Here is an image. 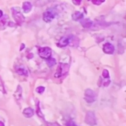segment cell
Wrapping results in <instances>:
<instances>
[{"instance_id":"17","label":"cell","mask_w":126,"mask_h":126,"mask_svg":"<svg viewBox=\"0 0 126 126\" xmlns=\"http://www.w3.org/2000/svg\"><path fill=\"white\" fill-rule=\"evenodd\" d=\"M72 2L75 5H80L81 3V0H72Z\"/></svg>"},{"instance_id":"3","label":"cell","mask_w":126,"mask_h":126,"mask_svg":"<svg viewBox=\"0 0 126 126\" xmlns=\"http://www.w3.org/2000/svg\"><path fill=\"white\" fill-rule=\"evenodd\" d=\"M69 70V66L66 64H60L58 68L57 69V72L55 74V77H60L63 75H64L65 74L68 72Z\"/></svg>"},{"instance_id":"5","label":"cell","mask_w":126,"mask_h":126,"mask_svg":"<svg viewBox=\"0 0 126 126\" xmlns=\"http://www.w3.org/2000/svg\"><path fill=\"white\" fill-rule=\"evenodd\" d=\"M13 16L15 21L18 24H21L24 21V16L22 14V13L19 10H16V9H13Z\"/></svg>"},{"instance_id":"16","label":"cell","mask_w":126,"mask_h":126,"mask_svg":"<svg viewBox=\"0 0 126 126\" xmlns=\"http://www.w3.org/2000/svg\"><path fill=\"white\" fill-rule=\"evenodd\" d=\"M45 90V88L44 87V86H38V87L36 89V91L38 93H39V94H42V93Z\"/></svg>"},{"instance_id":"2","label":"cell","mask_w":126,"mask_h":126,"mask_svg":"<svg viewBox=\"0 0 126 126\" xmlns=\"http://www.w3.org/2000/svg\"><path fill=\"white\" fill-rule=\"evenodd\" d=\"M85 122L91 126H94L97 124V119H96L94 112L88 111L86 113V118H85Z\"/></svg>"},{"instance_id":"19","label":"cell","mask_w":126,"mask_h":126,"mask_svg":"<svg viewBox=\"0 0 126 126\" xmlns=\"http://www.w3.org/2000/svg\"><path fill=\"white\" fill-rule=\"evenodd\" d=\"M66 126H77L75 122H73L72 121H69L66 123Z\"/></svg>"},{"instance_id":"20","label":"cell","mask_w":126,"mask_h":126,"mask_svg":"<svg viewBox=\"0 0 126 126\" xmlns=\"http://www.w3.org/2000/svg\"><path fill=\"white\" fill-rule=\"evenodd\" d=\"M2 16H3V13H2V11L1 10H0V18H1Z\"/></svg>"},{"instance_id":"21","label":"cell","mask_w":126,"mask_h":126,"mask_svg":"<svg viewBox=\"0 0 126 126\" xmlns=\"http://www.w3.org/2000/svg\"><path fill=\"white\" fill-rule=\"evenodd\" d=\"M0 126H4V125L2 122H0Z\"/></svg>"},{"instance_id":"11","label":"cell","mask_w":126,"mask_h":126,"mask_svg":"<svg viewBox=\"0 0 126 126\" xmlns=\"http://www.w3.org/2000/svg\"><path fill=\"white\" fill-rule=\"evenodd\" d=\"M83 18V14L79 11H77L72 14V19L74 21H79V20L82 19Z\"/></svg>"},{"instance_id":"4","label":"cell","mask_w":126,"mask_h":126,"mask_svg":"<svg viewBox=\"0 0 126 126\" xmlns=\"http://www.w3.org/2000/svg\"><path fill=\"white\" fill-rule=\"evenodd\" d=\"M38 54L40 57L44 58V59H49L51 58L52 55V50L49 47H42L40 48L38 50Z\"/></svg>"},{"instance_id":"14","label":"cell","mask_w":126,"mask_h":126,"mask_svg":"<svg viewBox=\"0 0 126 126\" xmlns=\"http://www.w3.org/2000/svg\"><path fill=\"white\" fill-rule=\"evenodd\" d=\"M46 63H47V65L50 66V67H52V66L56 64V60L53 58H50L49 59H47Z\"/></svg>"},{"instance_id":"23","label":"cell","mask_w":126,"mask_h":126,"mask_svg":"<svg viewBox=\"0 0 126 126\" xmlns=\"http://www.w3.org/2000/svg\"><path fill=\"white\" fill-rule=\"evenodd\" d=\"M88 1H89V0H88Z\"/></svg>"},{"instance_id":"6","label":"cell","mask_w":126,"mask_h":126,"mask_svg":"<svg viewBox=\"0 0 126 126\" xmlns=\"http://www.w3.org/2000/svg\"><path fill=\"white\" fill-rule=\"evenodd\" d=\"M55 16V14L54 12H52L51 10H47V11L44 13L43 19L45 22L49 23V22H51L52 20L54 19Z\"/></svg>"},{"instance_id":"8","label":"cell","mask_w":126,"mask_h":126,"mask_svg":"<svg viewBox=\"0 0 126 126\" xmlns=\"http://www.w3.org/2000/svg\"><path fill=\"white\" fill-rule=\"evenodd\" d=\"M16 72L18 75H24V76H27L28 75V72L26 69V68L23 66H20L16 68Z\"/></svg>"},{"instance_id":"13","label":"cell","mask_w":126,"mask_h":126,"mask_svg":"<svg viewBox=\"0 0 126 126\" xmlns=\"http://www.w3.org/2000/svg\"><path fill=\"white\" fill-rule=\"evenodd\" d=\"M92 24H93V22L91 21L90 19H89V18L84 19V20H83V21L81 22V24L83 25V27H85V28H89V27H91Z\"/></svg>"},{"instance_id":"12","label":"cell","mask_w":126,"mask_h":126,"mask_svg":"<svg viewBox=\"0 0 126 126\" xmlns=\"http://www.w3.org/2000/svg\"><path fill=\"white\" fill-rule=\"evenodd\" d=\"M22 8L24 11V13H29L31 9H32V4L29 2H25L23 3V6H22Z\"/></svg>"},{"instance_id":"22","label":"cell","mask_w":126,"mask_h":126,"mask_svg":"<svg viewBox=\"0 0 126 126\" xmlns=\"http://www.w3.org/2000/svg\"><path fill=\"white\" fill-rule=\"evenodd\" d=\"M100 2H104L105 0H100Z\"/></svg>"},{"instance_id":"10","label":"cell","mask_w":126,"mask_h":126,"mask_svg":"<svg viewBox=\"0 0 126 126\" xmlns=\"http://www.w3.org/2000/svg\"><path fill=\"white\" fill-rule=\"evenodd\" d=\"M23 114L27 118H30L34 114V111L31 108H27L23 111Z\"/></svg>"},{"instance_id":"18","label":"cell","mask_w":126,"mask_h":126,"mask_svg":"<svg viewBox=\"0 0 126 126\" xmlns=\"http://www.w3.org/2000/svg\"><path fill=\"white\" fill-rule=\"evenodd\" d=\"M92 3L96 5H99L102 2H100V0H92Z\"/></svg>"},{"instance_id":"15","label":"cell","mask_w":126,"mask_h":126,"mask_svg":"<svg viewBox=\"0 0 126 126\" xmlns=\"http://www.w3.org/2000/svg\"><path fill=\"white\" fill-rule=\"evenodd\" d=\"M103 77L104 78H108L109 77V72L107 69H104L103 71Z\"/></svg>"},{"instance_id":"7","label":"cell","mask_w":126,"mask_h":126,"mask_svg":"<svg viewBox=\"0 0 126 126\" xmlns=\"http://www.w3.org/2000/svg\"><path fill=\"white\" fill-rule=\"evenodd\" d=\"M103 52L106 54H113L114 52V46L110 43H106L103 46Z\"/></svg>"},{"instance_id":"1","label":"cell","mask_w":126,"mask_h":126,"mask_svg":"<svg viewBox=\"0 0 126 126\" xmlns=\"http://www.w3.org/2000/svg\"><path fill=\"white\" fill-rule=\"evenodd\" d=\"M97 99V94L96 93L91 90V89H86L84 93V99L88 103H94Z\"/></svg>"},{"instance_id":"9","label":"cell","mask_w":126,"mask_h":126,"mask_svg":"<svg viewBox=\"0 0 126 126\" xmlns=\"http://www.w3.org/2000/svg\"><path fill=\"white\" fill-rule=\"evenodd\" d=\"M69 39L66 37H63L59 41L58 45L60 46V47H64V46H66L67 45H69Z\"/></svg>"}]
</instances>
